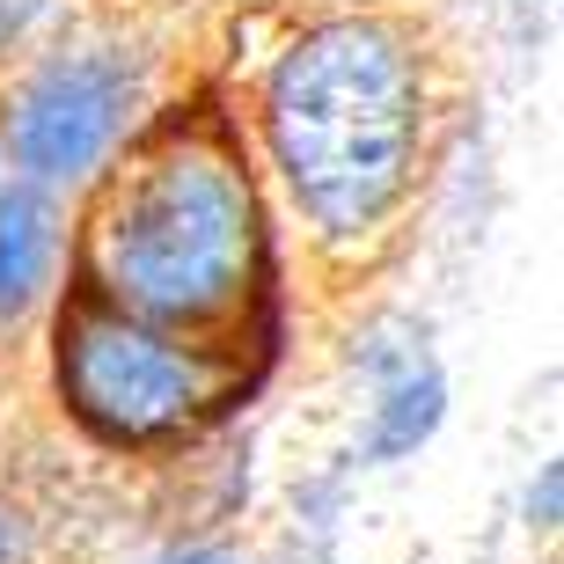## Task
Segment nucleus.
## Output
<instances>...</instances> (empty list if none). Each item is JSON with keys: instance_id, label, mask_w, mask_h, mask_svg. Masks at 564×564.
<instances>
[{"instance_id": "3", "label": "nucleus", "mask_w": 564, "mask_h": 564, "mask_svg": "<svg viewBox=\"0 0 564 564\" xmlns=\"http://www.w3.org/2000/svg\"><path fill=\"white\" fill-rule=\"evenodd\" d=\"M59 381L74 411L110 440H147L184 425L198 403L213 397V375L184 345H169L162 330H147L132 315H82L66 330Z\"/></svg>"}, {"instance_id": "4", "label": "nucleus", "mask_w": 564, "mask_h": 564, "mask_svg": "<svg viewBox=\"0 0 564 564\" xmlns=\"http://www.w3.org/2000/svg\"><path fill=\"white\" fill-rule=\"evenodd\" d=\"M132 96H140V66L126 52H66V59L37 66L0 118V147L15 162V184L44 191L88 176L110 154V140L126 132Z\"/></svg>"}, {"instance_id": "2", "label": "nucleus", "mask_w": 564, "mask_h": 564, "mask_svg": "<svg viewBox=\"0 0 564 564\" xmlns=\"http://www.w3.org/2000/svg\"><path fill=\"white\" fill-rule=\"evenodd\" d=\"M96 264L132 323H206L250 272V191L220 154L176 147L110 198Z\"/></svg>"}, {"instance_id": "8", "label": "nucleus", "mask_w": 564, "mask_h": 564, "mask_svg": "<svg viewBox=\"0 0 564 564\" xmlns=\"http://www.w3.org/2000/svg\"><path fill=\"white\" fill-rule=\"evenodd\" d=\"M0 564H22V521L0 506Z\"/></svg>"}, {"instance_id": "9", "label": "nucleus", "mask_w": 564, "mask_h": 564, "mask_svg": "<svg viewBox=\"0 0 564 564\" xmlns=\"http://www.w3.org/2000/svg\"><path fill=\"white\" fill-rule=\"evenodd\" d=\"M162 564H235V557H213V550H184V557H162Z\"/></svg>"}, {"instance_id": "1", "label": "nucleus", "mask_w": 564, "mask_h": 564, "mask_svg": "<svg viewBox=\"0 0 564 564\" xmlns=\"http://www.w3.org/2000/svg\"><path fill=\"white\" fill-rule=\"evenodd\" d=\"M264 126L286 184L323 228H375L411 184L419 66L381 22H323L279 59Z\"/></svg>"}, {"instance_id": "7", "label": "nucleus", "mask_w": 564, "mask_h": 564, "mask_svg": "<svg viewBox=\"0 0 564 564\" xmlns=\"http://www.w3.org/2000/svg\"><path fill=\"white\" fill-rule=\"evenodd\" d=\"M37 15H44V0H0V44L22 37V30H30Z\"/></svg>"}, {"instance_id": "6", "label": "nucleus", "mask_w": 564, "mask_h": 564, "mask_svg": "<svg viewBox=\"0 0 564 564\" xmlns=\"http://www.w3.org/2000/svg\"><path fill=\"white\" fill-rule=\"evenodd\" d=\"M440 419V375L425 367V352H411L397 375L381 381V425H375V455H403L419 447Z\"/></svg>"}, {"instance_id": "5", "label": "nucleus", "mask_w": 564, "mask_h": 564, "mask_svg": "<svg viewBox=\"0 0 564 564\" xmlns=\"http://www.w3.org/2000/svg\"><path fill=\"white\" fill-rule=\"evenodd\" d=\"M52 257H59V213L30 184H0V323L37 308V293L52 286Z\"/></svg>"}]
</instances>
